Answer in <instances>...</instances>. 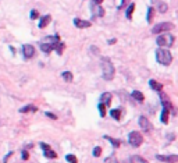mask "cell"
<instances>
[{"label":"cell","instance_id":"9","mask_svg":"<svg viewBox=\"0 0 178 163\" xmlns=\"http://www.w3.org/2000/svg\"><path fill=\"white\" fill-rule=\"evenodd\" d=\"M22 52H24V56H25L26 59H31V57H33V55H35V48H33L32 45H24V46H22Z\"/></svg>","mask_w":178,"mask_h":163},{"label":"cell","instance_id":"32","mask_svg":"<svg viewBox=\"0 0 178 163\" xmlns=\"http://www.w3.org/2000/svg\"><path fill=\"white\" fill-rule=\"evenodd\" d=\"M46 116H49L50 119H56V116H54V114H51V113H46Z\"/></svg>","mask_w":178,"mask_h":163},{"label":"cell","instance_id":"4","mask_svg":"<svg viewBox=\"0 0 178 163\" xmlns=\"http://www.w3.org/2000/svg\"><path fill=\"white\" fill-rule=\"evenodd\" d=\"M156 42H157V45H159L160 48H170L174 43V36H172L171 34H163V35H160L157 38Z\"/></svg>","mask_w":178,"mask_h":163},{"label":"cell","instance_id":"1","mask_svg":"<svg viewBox=\"0 0 178 163\" xmlns=\"http://www.w3.org/2000/svg\"><path fill=\"white\" fill-rule=\"evenodd\" d=\"M39 48L42 52H44L46 55L47 53H50L51 50H57L58 55H61L63 53V49H64V43L63 42H60L58 41V36H46L44 39H42L40 42H39Z\"/></svg>","mask_w":178,"mask_h":163},{"label":"cell","instance_id":"31","mask_svg":"<svg viewBox=\"0 0 178 163\" xmlns=\"http://www.w3.org/2000/svg\"><path fill=\"white\" fill-rule=\"evenodd\" d=\"M11 155H13V152H8V153H7V156L4 157V162H7V160H8V157L11 156Z\"/></svg>","mask_w":178,"mask_h":163},{"label":"cell","instance_id":"24","mask_svg":"<svg viewBox=\"0 0 178 163\" xmlns=\"http://www.w3.org/2000/svg\"><path fill=\"white\" fill-rule=\"evenodd\" d=\"M147 10H149V11H147V22H152L153 15H154V8H153V7H149Z\"/></svg>","mask_w":178,"mask_h":163},{"label":"cell","instance_id":"11","mask_svg":"<svg viewBox=\"0 0 178 163\" xmlns=\"http://www.w3.org/2000/svg\"><path fill=\"white\" fill-rule=\"evenodd\" d=\"M92 14H93V17H103L104 15V10H103L100 4H92Z\"/></svg>","mask_w":178,"mask_h":163},{"label":"cell","instance_id":"13","mask_svg":"<svg viewBox=\"0 0 178 163\" xmlns=\"http://www.w3.org/2000/svg\"><path fill=\"white\" fill-rule=\"evenodd\" d=\"M50 21H51V15H49V14L44 15V17H42V18H40V22H39V28H40V29L46 28L47 25L50 24Z\"/></svg>","mask_w":178,"mask_h":163},{"label":"cell","instance_id":"20","mask_svg":"<svg viewBox=\"0 0 178 163\" xmlns=\"http://www.w3.org/2000/svg\"><path fill=\"white\" fill-rule=\"evenodd\" d=\"M38 109L35 106H32V105H29V106H25V107H21L19 109V112L21 113H28V112H36Z\"/></svg>","mask_w":178,"mask_h":163},{"label":"cell","instance_id":"16","mask_svg":"<svg viewBox=\"0 0 178 163\" xmlns=\"http://www.w3.org/2000/svg\"><path fill=\"white\" fill-rule=\"evenodd\" d=\"M149 85H150L154 91H161V89H163V85H161L160 82L154 81V80H150V81H149Z\"/></svg>","mask_w":178,"mask_h":163},{"label":"cell","instance_id":"15","mask_svg":"<svg viewBox=\"0 0 178 163\" xmlns=\"http://www.w3.org/2000/svg\"><path fill=\"white\" fill-rule=\"evenodd\" d=\"M168 114H170V110L163 107V110H161V116H160L161 123H164V124H167V123H168Z\"/></svg>","mask_w":178,"mask_h":163},{"label":"cell","instance_id":"14","mask_svg":"<svg viewBox=\"0 0 178 163\" xmlns=\"http://www.w3.org/2000/svg\"><path fill=\"white\" fill-rule=\"evenodd\" d=\"M100 102L104 103L106 106H108V105L111 103V94H110V92H104V94H102V96H100Z\"/></svg>","mask_w":178,"mask_h":163},{"label":"cell","instance_id":"10","mask_svg":"<svg viewBox=\"0 0 178 163\" xmlns=\"http://www.w3.org/2000/svg\"><path fill=\"white\" fill-rule=\"evenodd\" d=\"M139 125H140V128H142L143 131H150V128H152L150 121H149L145 116H140L139 117Z\"/></svg>","mask_w":178,"mask_h":163},{"label":"cell","instance_id":"12","mask_svg":"<svg viewBox=\"0 0 178 163\" xmlns=\"http://www.w3.org/2000/svg\"><path fill=\"white\" fill-rule=\"evenodd\" d=\"M74 25L76 28H89L92 22L90 21H85V20H81V18H75L74 20Z\"/></svg>","mask_w":178,"mask_h":163},{"label":"cell","instance_id":"26","mask_svg":"<svg viewBox=\"0 0 178 163\" xmlns=\"http://www.w3.org/2000/svg\"><path fill=\"white\" fill-rule=\"evenodd\" d=\"M100 155H102V148H100V146H96L95 149H93V156L99 157Z\"/></svg>","mask_w":178,"mask_h":163},{"label":"cell","instance_id":"33","mask_svg":"<svg viewBox=\"0 0 178 163\" xmlns=\"http://www.w3.org/2000/svg\"><path fill=\"white\" fill-rule=\"evenodd\" d=\"M102 1H103V0H93V3H95V4H100Z\"/></svg>","mask_w":178,"mask_h":163},{"label":"cell","instance_id":"8","mask_svg":"<svg viewBox=\"0 0 178 163\" xmlns=\"http://www.w3.org/2000/svg\"><path fill=\"white\" fill-rule=\"evenodd\" d=\"M40 146H42V149H43L44 152V156L49 157V159H56L57 157V153L54 152V150L50 149V146L47 144H44V142H40Z\"/></svg>","mask_w":178,"mask_h":163},{"label":"cell","instance_id":"25","mask_svg":"<svg viewBox=\"0 0 178 163\" xmlns=\"http://www.w3.org/2000/svg\"><path fill=\"white\" fill-rule=\"evenodd\" d=\"M99 113H100V116H102V117L106 116V105L102 103V102L99 103Z\"/></svg>","mask_w":178,"mask_h":163},{"label":"cell","instance_id":"18","mask_svg":"<svg viewBox=\"0 0 178 163\" xmlns=\"http://www.w3.org/2000/svg\"><path fill=\"white\" fill-rule=\"evenodd\" d=\"M110 114H111V117L115 120H120L121 119V109H113L111 112H110Z\"/></svg>","mask_w":178,"mask_h":163},{"label":"cell","instance_id":"22","mask_svg":"<svg viewBox=\"0 0 178 163\" xmlns=\"http://www.w3.org/2000/svg\"><path fill=\"white\" fill-rule=\"evenodd\" d=\"M134 10H135V4H134V3H131V4H129V7L127 8V18H128V20L132 18V13H134Z\"/></svg>","mask_w":178,"mask_h":163},{"label":"cell","instance_id":"17","mask_svg":"<svg viewBox=\"0 0 178 163\" xmlns=\"http://www.w3.org/2000/svg\"><path fill=\"white\" fill-rule=\"evenodd\" d=\"M132 98L135 100H138V102H143V100H145L143 94H142V92H139V91H134V92H132Z\"/></svg>","mask_w":178,"mask_h":163},{"label":"cell","instance_id":"6","mask_svg":"<svg viewBox=\"0 0 178 163\" xmlns=\"http://www.w3.org/2000/svg\"><path fill=\"white\" fill-rule=\"evenodd\" d=\"M174 28V25L171 22H160V24H156L154 27L152 28V32L153 34H161V32H168L171 31Z\"/></svg>","mask_w":178,"mask_h":163},{"label":"cell","instance_id":"34","mask_svg":"<svg viewBox=\"0 0 178 163\" xmlns=\"http://www.w3.org/2000/svg\"><path fill=\"white\" fill-rule=\"evenodd\" d=\"M108 43H110V45H113V43H115V39H110V41H108Z\"/></svg>","mask_w":178,"mask_h":163},{"label":"cell","instance_id":"3","mask_svg":"<svg viewBox=\"0 0 178 163\" xmlns=\"http://www.w3.org/2000/svg\"><path fill=\"white\" fill-rule=\"evenodd\" d=\"M102 70H103V78L106 81H110V80L114 78V74H115L114 66L111 64V62L108 59H103L102 60Z\"/></svg>","mask_w":178,"mask_h":163},{"label":"cell","instance_id":"7","mask_svg":"<svg viewBox=\"0 0 178 163\" xmlns=\"http://www.w3.org/2000/svg\"><path fill=\"white\" fill-rule=\"evenodd\" d=\"M156 159L165 163H175L178 162V155H157Z\"/></svg>","mask_w":178,"mask_h":163},{"label":"cell","instance_id":"30","mask_svg":"<svg viewBox=\"0 0 178 163\" xmlns=\"http://www.w3.org/2000/svg\"><path fill=\"white\" fill-rule=\"evenodd\" d=\"M125 4H127V0H121V4H120V7H118V8H122Z\"/></svg>","mask_w":178,"mask_h":163},{"label":"cell","instance_id":"21","mask_svg":"<svg viewBox=\"0 0 178 163\" xmlns=\"http://www.w3.org/2000/svg\"><path fill=\"white\" fill-rule=\"evenodd\" d=\"M61 77H63L64 81H67V82H71V81H72V74H71L70 71H64L63 74H61Z\"/></svg>","mask_w":178,"mask_h":163},{"label":"cell","instance_id":"5","mask_svg":"<svg viewBox=\"0 0 178 163\" xmlns=\"http://www.w3.org/2000/svg\"><path fill=\"white\" fill-rule=\"evenodd\" d=\"M128 142L132 145L134 148H138L142 145L143 142V137H142V134L138 131H132L129 132V135H128Z\"/></svg>","mask_w":178,"mask_h":163},{"label":"cell","instance_id":"28","mask_svg":"<svg viewBox=\"0 0 178 163\" xmlns=\"http://www.w3.org/2000/svg\"><path fill=\"white\" fill-rule=\"evenodd\" d=\"M29 17H31L32 20L38 18V17H39V13L36 11V10H32V11H31V14H29Z\"/></svg>","mask_w":178,"mask_h":163},{"label":"cell","instance_id":"23","mask_svg":"<svg viewBox=\"0 0 178 163\" xmlns=\"http://www.w3.org/2000/svg\"><path fill=\"white\" fill-rule=\"evenodd\" d=\"M106 139H108V141H110V142H111V144H113V146H114V148H118V146H120V141H118V139H114V138H111V137H107V135H106Z\"/></svg>","mask_w":178,"mask_h":163},{"label":"cell","instance_id":"19","mask_svg":"<svg viewBox=\"0 0 178 163\" xmlns=\"http://www.w3.org/2000/svg\"><path fill=\"white\" fill-rule=\"evenodd\" d=\"M157 10H159L160 13H165L168 10V6L165 4L164 1H159V3H157Z\"/></svg>","mask_w":178,"mask_h":163},{"label":"cell","instance_id":"27","mask_svg":"<svg viewBox=\"0 0 178 163\" xmlns=\"http://www.w3.org/2000/svg\"><path fill=\"white\" fill-rule=\"evenodd\" d=\"M65 159H67V162H70V163H76L78 162V160H76V157L74 156V155H67Z\"/></svg>","mask_w":178,"mask_h":163},{"label":"cell","instance_id":"2","mask_svg":"<svg viewBox=\"0 0 178 163\" xmlns=\"http://www.w3.org/2000/svg\"><path fill=\"white\" fill-rule=\"evenodd\" d=\"M156 59H157V62L161 66H170L172 62L171 53L167 49H164V48H160V49L156 50Z\"/></svg>","mask_w":178,"mask_h":163},{"label":"cell","instance_id":"29","mask_svg":"<svg viewBox=\"0 0 178 163\" xmlns=\"http://www.w3.org/2000/svg\"><path fill=\"white\" fill-rule=\"evenodd\" d=\"M28 157H29V155H28V152H26V150H22V159H24V160H26Z\"/></svg>","mask_w":178,"mask_h":163}]
</instances>
